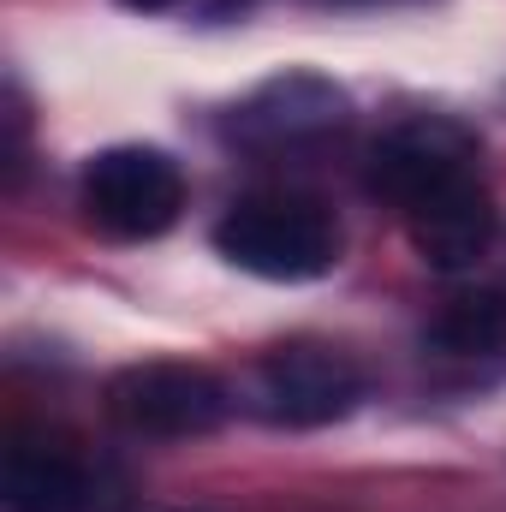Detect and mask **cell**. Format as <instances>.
Returning a JSON list of instances; mask_svg holds the SVG:
<instances>
[{
    "mask_svg": "<svg viewBox=\"0 0 506 512\" xmlns=\"http://www.w3.org/2000/svg\"><path fill=\"white\" fill-rule=\"evenodd\" d=\"M215 251L256 280L298 286V280H322L340 262L346 233L334 209L310 191H251L215 221Z\"/></svg>",
    "mask_w": 506,
    "mask_h": 512,
    "instance_id": "obj_1",
    "label": "cell"
},
{
    "mask_svg": "<svg viewBox=\"0 0 506 512\" xmlns=\"http://www.w3.org/2000/svg\"><path fill=\"white\" fill-rule=\"evenodd\" d=\"M78 203H84V221L108 239H155L185 209V173L167 149L114 143L84 167Z\"/></svg>",
    "mask_w": 506,
    "mask_h": 512,
    "instance_id": "obj_2",
    "label": "cell"
},
{
    "mask_svg": "<svg viewBox=\"0 0 506 512\" xmlns=\"http://www.w3.org/2000/svg\"><path fill=\"white\" fill-rule=\"evenodd\" d=\"M358 399H364V370L352 364V352L316 346V340H292L268 352L251 376V411L280 429L340 423L358 411Z\"/></svg>",
    "mask_w": 506,
    "mask_h": 512,
    "instance_id": "obj_3",
    "label": "cell"
},
{
    "mask_svg": "<svg viewBox=\"0 0 506 512\" xmlns=\"http://www.w3.org/2000/svg\"><path fill=\"white\" fill-rule=\"evenodd\" d=\"M233 411V393L215 370L203 364H131L108 382V417L126 435H149V441H185V435H209L221 429Z\"/></svg>",
    "mask_w": 506,
    "mask_h": 512,
    "instance_id": "obj_4",
    "label": "cell"
},
{
    "mask_svg": "<svg viewBox=\"0 0 506 512\" xmlns=\"http://www.w3.org/2000/svg\"><path fill=\"white\" fill-rule=\"evenodd\" d=\"M477 161H483V149H477V137L465 126H453L441 114H417V120L393 126L387 137H376L364 179H370V191H376L381 203H393L399 215H411L417 203H429V197L477 179L483 173Z\"/></svg>",
    "mask_w": 506,
    "mask_h": 512,
    "instance_id": "obj_5",
    "label": "cell"
},
{
    "mask_svg": "<svg viewBox=\"0 0 506 512\" xmlns=\"http://www.w3.org/2000/svg\"><path fill=\"white\" fill-rule=\"evenodd\" d=\"M346 120H352V102L340 84H328L316 72H280L233 108L227 137L256 149V155H292V149L334 137Z\"/></svg>",
    "mask_w": 506,
    "mask_h": 512,
    "instance_id": "obj_6",
    "label": "cell"
},
{
    "mask_svg": "<svg viewBox=\"0 0 506 512\" xmlns=\"http://www.w3.org/2000/svg\"><path fill=\"white\" fill-rule=\"evenodd\" d=\"M108 483L102 471L48 435H18L0 459V512H102Z\"/></svg>",
    "mask_w": 506,
    "mask_h": 512,
    "instance_id": "obj_7",
    "label": "cell"
},
{
    "mask_svg": "<svg viewBox=\"0 0 506 512\" xmlns=\"http://www.w3.org/2000/svg\"><path fill=\"white\" fill-rule=\"evenodd\" d=\"M495 227H501V215H495V197H489L483 173L453 185V191H441V197H429V203H417L405 215V233H411L417 256L429 268H441V274L477 268L489 256V245H495Z\"/></svg>",
    "mask_w": 506,
    "mask_h": 512,
    "instance_id": "obj_8",
    "label": "cell"
},
{
    "mask_svg": "<svg viewBox=\"0 0 506 512\" xmlns=\"http://www.w3.org/2000/svg\"><path fill=\"white\" fill-rule=\"evenodd\" d=\"M423 346L435 358H501L506 352V292L501 286L453 292L435 310V322L423 328Z\"/></svg>",
    "mask_w": 506,
    "mask_h": 512,
    "instance_id": "obj_9",
    "label": "cell"
},
{
    "mask_svg": "<svg viewBox=\"0 0 506 512\" xmlns=\"http://www.w3.org/2000/svg\"><path fill=\"white\" fill-rule=\"evenodd\" d=\"M131 12H167V6H179V0H126Z\"/></svg>",
    "mask_w": 506,
    "mask_h": 512,
    "instance_id": "obj_10",
    "label": "cell"
},
{
    "mask_svg": "<svg viewBox=\"0 0 506 512\" xmlns=\"http://www.w3.org/2000/svg\"><path fill=\"white\" fill-rule=\"evenodd\" d=\"M340 6H370V0H340Z\"/></svg>",
    "mask_w": 506,
    "mask_h": 512,
    "instance_id": "obj_11",
    "label": "cell"
}]
</instances>
